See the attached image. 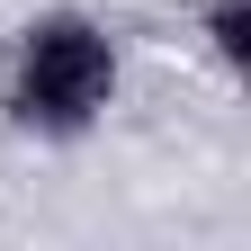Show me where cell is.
I'll return each mask as SVG.
<instances>
[{
    "label": "cell",
    "instance_id": "2",
    "mask_svg": "<svg viewBox=\"0 0 251 251\" xmlns=\"http://www.w3.org/2000/svg\"><path fill=\"white\" fill-rule=\"evenodd\" d=\"M198 27H206V54L242 81V72H251V0H206Z\"/></svg>",
    "mask_w": 251,
    "mask_h": 251
},
{
    "label": "cell",
    "instance_id": "1",
    "mask_svg": "<svg viewBox=\"0 0 251 251\" xmlns=\"http://www.w3.org/2000/svg\"><path fill=\"white\" fill-rule=\"evenodd\" d=\"M126 90V54L108 36V18L90 9H36L9 36V63H0V108H9L18 135L36 144H81L99 135L108 108Z\"/></svg>",
    "mask_w": 251,
    "mask_h": 251
}]
</instances>
